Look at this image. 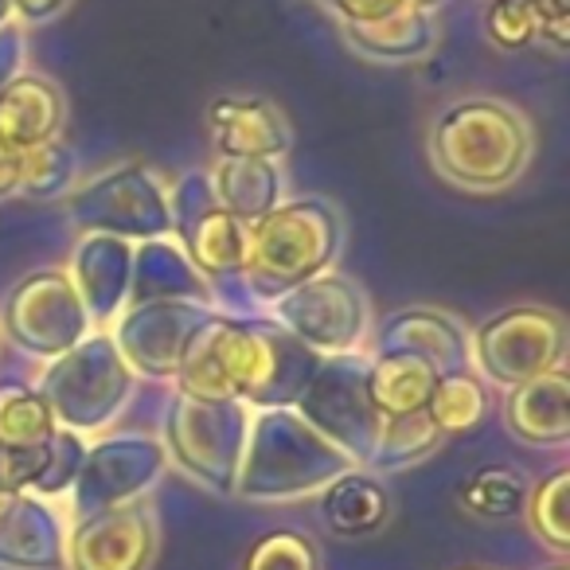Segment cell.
<instances>
[{
    "label": "cell",
    "instance_id": "obj_1",
    "mask_svg": "<svg viewBox=\"0 0 570 570\" xmlns=\"http://www.w3.org/2000/svg\"><path fill=\"white\" fill-rule=\"evenodd\" d=\"M535 137L515 106L497 98H461L445 106L430 129V160L438 176L465 191H504L531 165Z\"/></svg>",
    "mask_w": 570,
    "mask_h": 570
},
{
    "label": "cell",
    "instance_id": "obj_2",
    "mask_svg": "<svg viewBox=\"0 0 570 570\" xmlns=\"http://www.w3.org/2000/svg\"><path fill=\"white\" fill-rule=\"evenodd\" d=\"M352 469L348 453L289 414H266L254 426L250 458L235 489L250 500H289L336 481Z\"/></svg>",
    "mask_w": 570,
    "mask_h": 570
},
{
    "label": "cell",
    "instance_id": "obj_3",
    "mask_svg": "<svg viewBox=\"0 0 570 570\" xmlns=\"http://www.w3.org/2000/svg\"><path fill=\"white\" fill-rule=\"evenodd\" d=\"M336 243H341V219L333 207L321 199H302L254 223L246 235V266L266 282H309V274L336 258Z\"/></svg>",
    "mask_w": 570,
    "mask_h": 570
},
{
    "label": "cell",
    "instance_id": "obj_4",
    "mask_svg": "<svg viewBox=\"0 0 570 570\" xmlns=\"http://www.w3.org/2000/svg\"><path fill=\"white\" fill-rule=\"evenodd\" d=\"M567 348V325L547 309H508L492 317L476 336V360L484 375L500 387H520L535 375L551 372Z\"/></svg>",
    "mask_w": 570,
    "mask_h": 570
},
{
    "label": "cell",
    "instance_id": "obj_5",
    "mask_svg": "<svg viewBox=\"0 0 570 570\" xmlns=\"http://www.w3.org/2000/svg\"><path fill=\"white\" fill-rule=\"evenodd\" d=\"M246 419L238 403H196L180 399L168 422V442L188 473L219 492H235L238 453H243Z\"/></svg>",
    "mask_w": 570,
    "mask_h": 570
},
{
    "label": "cell",
    "instance_id": "obj_6",
    "mask_svg": "<svg viewBox=\"0 0 570 570\" xmlns=\"http://www.w3.org/2000/svg\"><path fill=\"white\" fill-rule=\"evenodd\" d=\"M157 554V523L145 504L90 512L67 539L71 570H149Z\"/></svg>",
    "mask_w": 570,
    "mask_h": 570
},
{
    "label": "cell",
    "instance_id": "obj_7",
    "mask_svg": "<svg viewBox=\"0 0 570 570\" xmlns=\"http://www.w3.org/2000/svg\"><path fill=\"white\" fill-rule=\"evenodd\" d=\"M165 465V450L149 438H114L98 445L79 469V489H75V515L106 512V508L134 504L153 484V476Z\"/></svg>",
    "mask_w": 570,
    "mask_h": 570
},
{
    "label": "cell",
    "instance_id": "obj_8",
    "mask_svg": "<svg viewBox=\"0 0 570 570\" xmlns=\"http://www.w3.org/2000/svg\"><path fill=\"white\" fill-rule=\"evenodd\" d=\"M277 313L302 341L328 352L356 348L367 328L364 297L356 285L341 282V277H309L277 302Z\"/></svg>",
    "mask_w": 570,
    "mask_h": 570
},
{
    "label": "cell",
    "instance_id": "obj_9",
    "mask_svg": "<svg viewBox=\"0 0 570 570\" xmlns=\"http://www.w3.org/2000/svg\"><path fill=\"white\" fill-rule=\"evenodd\" d=\"M0 570H67V531L56 508L17 492L0 512Z\"/></svg>",
    "mask_w": 570,
    "mask_h": 570
},
{
    "label": "cell",
    "instance_id": "obj_10",
    "mask_svg": "<svg viewBox=\"0 0 570 570\" xmlns=\"http://www.w3.org/2000/svg\"><path fill=\"white\" fill-rule=\"evenodd\" d=\"M207 126H212L219 157L274 160L294 145L289 121L266 98H215L207 110Z\"/></svg>",
    "mask_w": 570,
    "mask_h": 570
},
{
    "label": "cell",
    "instance_id": "obj_11",
    "mask_svg": "<svg viewBox=\"0 0 570 570\" xmlns=\"http://www.w3.org/2000/svg\"><path fill=\"white\" fill-rule=\"evenodd\" d=\"M63 126V95L51 79L24 75L0 87V141L32 149V145L56 141Z\"/></svg>",
    "mask_w": 570,
    "mask_h": 570
},
{
    "label": "cell",
    "instance_id": "obj_12",
    "mask_svg": "<svg viewBox=\"0 0 570 570\" xmlns=\"http://www.w3.org/2000/svg\"><path fill=\"white\" fill-rule=\"evenodd\" d=\"M508 426L531 445H562L570 438V380L567 372L535 375L520 383L508 403Z\"/></svg>",
    "mask_w": 570,
    "mask_h": 570
},
{
    "label": "cell",
    "instance_id": "obj_13",
    "mask_svg": "<svg viewBox=\"0 0 570 570\" xmlns=\"http://www.w3.org/2000/svg\"><path fill=\"white\" fill-rule=\"evenodd\" d=\"M438 383V367L414 352H383L364 380L367 403L380 419H403V414L426 411L430 391Z\"/></svg>",
    "mask_w": 570,
    "mask_h": 570
},
{
    "label": "cell",
    "instance_id": "obj_14",
    "mask_svg": "<svg viewBox=\"0 0 570 570\" xmlns=\"http://www.w3.org/2000/svg\"><path fill=\"white\" fill-rule=\"evenodd\" d=\"M344 40L352 51L375 63H406V59H422L438 43V28L426 12L419 9H395L380 20L367 24H344Z\"/></svg>",
    "mask_w": 570,
    "mask_h": 570
},
{
    "label": "cell",
    "instance_id": "obj_15",
    "mask_svg": "<svg viewBox=\"0 0 570 570\" xmlns=\"http://www.w3.org/2000/svg\"><path fill=\"white\" fill-rule=\"evenodd\" d=\"M383 352H414L434 367L465 364V333L434 309H406L383 328Z\"/></svg>",
    "mask_w": 570,
    "mask_h": 570
},
{
    "label": "cell",
    "instance_id": "obj_16",
    "mask_svg": "<svg viewBox=\"0 0 570 570\" xmlns=\"http://www.w3.org/2000/svg\"><path fill=\"white\" fill-rule=\"evenodd\" d=\"M215 196L227 215H235L238 223L250 219L258 223L262 215H269L277 199V168L269 160H250V157H219L215 165Z\"/></svg>",
    "mask_w": 570,
    "mask_h": 570
},
{
    "label": "cell",
    "instance_id": "obj_17",
    "mask_svg": "<svg viewBox=\"0 0 570 570\" xmlns=\"http://www.w3.org/2000/svg\"><path fill=\"white\" fill-rule=\"evenodd\" d=\"M184 243H188L196 266L207 274H227V269L246 266V230L223 207H207L204 215H196V223L184 227Z\"/></svg>",
    "mask_w": 570,
    "mask_h": 570
},
{
    "label": "cell",
    "instance_id": "obj_18",
    "mask_svg": "<svg viewBox=\"0 0 570 570\" xmlns=\"http://www.w3.org/2000/svg\"><path fill=\"white\" fill-rule=\"evenodd\" d=\"M325 520L341 535H367L387 520V492L375 481L344 473L325 492Z\"/></svg>",
    "mask_w": 570,
    "mask_h": 570
},
{
    "label": "cell",
    "instance_id": "obj_19",
    "mask_svg": "<svg viewBox=\"0 0 570 570\" xmlns=\"http://www.w3.org/2000/svg\"><path fill=\"white\" fill-rule=\"evenodd\" d=\"M56 438V411L28 387H0V445L40 450Z\"/></svg>",
    "mask_w": 570,
    "mask_h": 570
},
{
    "label": "cell",
    "instance_id": "obj_20",
    "mask_svg": "<svg viewBox=\"0 0 570 570\" xmlns=\"http://www.w3.org/2000/svg\"><path fill=\"white\" fill-rule=\"evenodd\" d=\"M489 411V395L469 372H445L438 375L434 391H430L426 419L438 426V434H465Z\"/></svg>",
    "mask_w": 570,
    "mask_h": 570
},
{
    "label": "cell",
    "instance_id": "obj_21",
    "mask_svg": "<svg viewBox=\"0 0 570 570\" xmlns=\"http://www.w3.org/2000/svg\"><path fill=\"white\" fill-rule=\"evenodd\" d=\"M438 442H442V434H438V426L426 419V411L403 414V419H383L367 465L383 469V473L406 469V465H414V461L426 458V453H434Z\"/></svg>",
    "mask_w": 570,
    "mask_h": 570
},
{
    "label": "cell",
    "instance_id": "obj_22",
    "mask_svg": "<svg viewBox=\"0 0 570 570\" xmlns=\"http://www.w3.org/2000/svg\"><path fill=\"white\" fill-rule=\"evenodd\" d=\"M531 528L551 551H570V473L554 469L535 492H531Z\"/></svg>",
    "mask_w": 570,
    "mask_h": 570
},
{
    "label": "cell",
    "instance_id": "obj_23",
    "mask_svg": "<svg viewBox=\"0 0 570 570\" xmlns=\"http://www.w3.org/2000/svg\"><path fill=\"white\" fill-rule=\"evenodd\" d=\"M461 504L476 515H489V520L520 512V504H523L520 473H512V469H504V465L481 469V473L469 476L465 489H461Z\"/></svg>",
    "mask_w": 570,
    "mask_h": 570
},
{
    "label": "cell",
    "instance_id": "obj_24",
    "mask_svg": "<svg viewBox=\"0 0 570 570\" xmlns=\"http://www.w3.org/2000/svg\"><path fill=\"white\" fill-rule=\"evenodd\" d=\"M71 176H75V160L63 145L43 141V145L24 149V176H20V191L51 199L71 184Z\"/></svg>",
    "mask_w": 570,
    "mask_h": 570
},
{
    "label": "cell",
    "instance_id": "obj_25",
    "mask_svg": "<svg viewBox=\"0 0 570 570\" xmlns=\"http://www.w3.org/2000/svg\"><path fill=\"white\" fill-rule=\"evenodd\" d=\"M246 570H317V551L297 531H274L246 554Z\"/></svg>",
    "mask_w": 570,
    "mask_h": 570
},
{
    "label": "cell",
    "instance_id": "obj_26",
    "mask_svg": "<svg viewBox=\"0 0 570 570\" xmlns=\"http://www.w3.org/2000/svg\"><path fill=\"white\" fill-rule=\"evenodd\" d=\"M484 28H489L492 43L504 51H520L528 48L531 40L539 36V20L531 0H497L484 17Z\"/></svg>",
    "mask_w": 570,
    "mask_h": 570
},
{
    "label": "cell",
    "instance_id": "obj_27",
    "mask_svg": "<svg viewBox=\"0 0 570 570\" xmlns=\"http://www.w3.org/2000/svg\"><path fill=\"white\" fill-rule=\"evenodd\" d=\"M333 12H341L344 24H367V20H380L387 12L403 9V0H321Z\"/></svg>",
    "mask_w": 570,
    "mask_h": 570
},
{
    "label": "cell",
    "instance_id": "obj_28",
    "mask_svg": "<svg viewBox=\"0 0 570 570\" xmlns=\"http://www.w3.org/2000/svg\"><path fill=\"white\" fill-rule=\"evenodd\" d=\"M20 176H24V149L0 141V199L20 191Z\"/></svg>",
    "mask_w": 570,
    "mask_h": 570
},
{
    "label": "cell",
    "instance_id": "obj_29",
    "mask_svg": "<svg viewBox=\"0 0 570 570\" xmlns=\"http://www.w3.org/2000/svg\"><path fill=\"white\" fill-rule=\"evenodd\" d=\"M67 4H71V0H12V9H17V17L24 20V24H48Z\"/></svg>",
    "mask_w": 570,
    "mask_h": 570
},
{
    "label": "cell",
    "instance_id": "obj_30",
    "mask_svg": "<svg viewBox=\"0 0 570 570\" xmlns=\"http://www.w3.org/2000/svg\"><path fill=\"white\" fill-rule=\"evenodd\" d=\"M406 9H419V12H426L430 4H442V0H403Z\"/></svg>",
    "mask_w": 570,
    "mask_h": 570
},
{
    "label": "cell",
    "instance_id": "obj_31",
    "mask_svg": "<svg viewBox=\"0 0 570 570\" xmlns=\"http://www.w3.org/2000/svg\"><path fill=\"white\" fill-rule=\"evenodd\" d=\"M554 570H567V567H554Z\"/></svg>",
    "mask_w": 570,
    "mask_h": 570
}]
</instances>
